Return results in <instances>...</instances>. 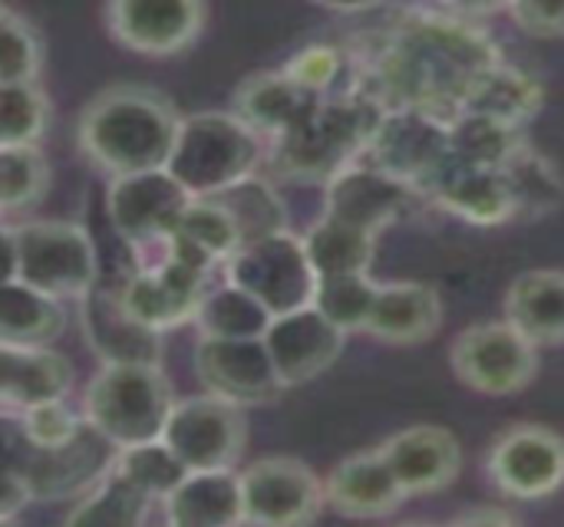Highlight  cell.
I'll return each mask as SVG.
<instances>
[{
    "instance_id": "1",
    "label": "cell",
    "mask_w": 564,
    "mask_h": 527,
    "mask_svg": "<svg viewBox=\"0 0 564 527\" xmlns=\"http://www.w3.org/2000/svg\"><path fill=\"white\" fill-rule=\"evenodd\" d=\"M499 59V43L476 23L413 10L364 50L360 79L350 89L370 96L383 109L413 106L453 119L479 76Z\"/></svg>"
},
{
    "instance_id": "2",
    "label": "cell",
    "mask_w": 564,
    "mask_h": 527,
    "mask_svg": "<svg viewBox=\"0 0 564 527\" xmlns=\"http://www.w3.org/2000/svg\"><path fill=\"white\" fill-rule=\"evenodd\" d=\"M178 109L149 86H109L76 122L79 152L109 175L165 168L178 132Z\"/></svg>"
},
{
    "instance_id": "3",
    "label": "cell",
    "mask_w": 564,
    "mask_h": 527,
    "mask_svg": "<svg viewBox=\"0 0 564 527\" xmlns=\"http://www.w3.org/2000/svg\"><path fill=\"white\" fill-rule=\"evenodd\" d=\"M261 162V135L235 112L182 116L165 168L192 198H215L241 178L254 175Z\"/></svg>"
},
{
    "instance_id": "4",
    "label": "cell",
    "mask_w": 564,
    "mask_h": 527,
    "mask_svg": "<svg viewBox=\"0 0 564 527\" xmlns=\"http://www.w3.org/2000/svg\"><path fill=\"white\" fill-rule=\"evenodd\" d=\"M175 406L162 366L102 363L83 396V419L112 449L162 439L165 419Z\"/></svg>"
},
{
    "instance_id": "5",
    "label": "cell",
    "mask_w": 564,
    "mask_h": 527,
    "mask_svg": "<svg viewBox=\"0 0 564 527\" xmlns=\"http://www.w3.org/2000/svg\"><path fill=\"white\" fill-rule=\"evenodd\" d=\"M7 274L56 297L79 300L99 284L93 238L73 221H30L7 231Z\"/></svg>"
},
{
    "instance_id": "6",
    "label": "cell",
    "mask_w": 564,
    "mask_h": 527,
    "mask_svg": "<svg viewBox=\"0 0 564 527\" xmlns=\"http://www.w3.org/2000/svg\"><path fill=\"white\" fill-rule=\"evenodd\" d=\"M225 284H235L258 297L274 317L311 304L317 274L307 261L304 241L297 234L278 231L254 241H241L221 264Z\"/></svg>"
},
{
    "instance_id": "7",
    "label": "cell",
    "mask_w": 564,
    "mask_h": 527,
    "mask_svg": "<svg viewBox=\"0 0 564 527\" xmlns=\"http://www.w3.org/2000/svg\"><path fill=\"white\" fill-rule=\"evenodd\" d=\"M364 162L380 172L406 182L416 191H426L433 178L446 168L449 155V119L433 116L413 106L383 109L367 149Z\"/></svg>"
},
{
    "instance_id": "8",
    "label": "cell",
    "mask_w": 564,
    "mask_h": 527,
    "mask_svg": "<svg viewBox=\"0 0 564 527\" xmlns=\"http://www.w3.org/2000/svg\"><path fill=\"white\" fill-rule=\"evenodd\" d=\"M453 373L463 386L482 396L522 393L539 373V347L509 320L476 323L453 343Z\"/></svg>"
},
{
    "instance_id": "9",
    "label": "cell",
    "mask_w": 564,
    "mask_h": 527,
    "mask_svg": "<svg viewBox=\"0 0 564 527\" xmlns=\"http://www.w3.org/2000/svg\"><path fill=\"white\" fill-rule=\"evenodd\" d=\"M162 442L188 472L235 469L248 442L245 409L212 393L175 399L162 429Z\"/></svg>"
},
{
    "instance_id": "10",
    "label": "cell",
    "mask_w": 564,
    "mask_h": 527,
    "mask_svg": "<svg viewBox=\"0 0 564 527\" xmlns=\"http://www.w3.org/2000/svg\"><path fill=\"white\" fill-rule=\"evenodd\" d=\"M241 521L264 527L307 525L327 505L324 482L311 465L291 455H271L248 465L241 475Z\"/></svg>"
},
{
    "instance_id": "11",
    "label": "cell",
    "mask_w": 564,
    "mask_h": 527,
    "mask_svg": "<svg viewBox=\"0 0 564 527\" xmlns=\"http://www.w3.org/2000/svg\"><path fill=\"white\" fill-rule=\"evenodd\" d=\"M192 195L169 168L112 175L106 188V215L112 231L132 248L162 241L178 224Z\"/></svg>"
},
{
    "instance_id": "12",
    "label": "cell",
    "mask_w": 564,
    "mask_h": 527,
    "mask_svg": "<svg viewBox=\"0 0 564 527\" xmlns=\"http://www.w3.org/2000/svg\"><path fill=\"white\" fill-rule=\"evenodd\" d=\"M492 485L512 502H542L564 488V439L549 426H512L486 459Z\"/></svg>"
},
{
    "instance_id": "13",
    "label": "cell",
    "mask_w": 564,
    "mask_h": 527,
    "mask_svg": "<svg viewBox=\"0 0 564 527\" xmlns=\"http://www.w3.org/2000/svg\"><path fill=\"white\" fill-rule=\"evenodd\" d=\"M169 238V234H165ZM165 238L155 241L159 261L139 264V271L129 277V284L119 290L122 307L149 330L169 333L182 323L195 320V310L205 297L208 274L185 264L165 248Z\"/></svg>"
},
{
    "instance_id": "14",
    "label": "cell",
    "mask_w": 564,
    "mask_h": 527,
    "mask_svg": "<svg viewBox=\"0 0 564 527\" xmlns=\"http://www.w3.org/2000/svg\"><path fill=\"white\" fill-rule=\"evenodd\" d=\"M106 26L139 56H178L205 26V0H106Z\"/></svg>"
},
{
    "instance_id": "15",
    "label": "cell",
    "mask_w": 564,
    "mask_h": 527,
    "mask_svg": "<svg viewBox=\"0 0 564 527\" xmlns=\"http://www.w3.org/2000/svg\"><path fill=\"white\" fill-rule=\"evenodd\" d=\"M195 376L205 393L235 406H261L284 393V383L268 356L264 340H215L202 337L195 347Z\"/></svg>"
},
{
    "instance_id": "16",
    "label": "cell",
    "mask_w": 564,
    "mask_h": 527,
    "mask_svg": "<svg viewBox=\"0 0 564 527\" xmlns=\"http://www.w3.org/2000/svg\"><path fill=\"white\" fill-rule=\"evenodd\" d=\"M261 340L284 389H291L327 373L340 360L347 333L334 327L314 304H304L297 310L271 317Z\"/></svg>"
},
{
    "instance_id": "17",
    "label": "cell",
    "mask_w": 564,
    "mask_h": 527,
    "mask_svg": "<svg viewBox=\"0 0 564 527\" xmlns=\"http://www.w3.org/2000/svg\"><path fill=\"white\" fill-rule=\"evenodd\" d=\"M324 195V215L340 218L354 228H364L380 238L383 228L410 215V205L416 198V188L406 182L380 172L377 165L354 158L344 168H337L327 182Z\"/></svg>"
},
{
    "instance_id": "18",
    "label": "cell",
    "mask_w": 564,
    "mask_h": 527,
    "mask_svg": "<svg viewBox=\"0 0 564 527\" xmlns=\"http://www.w3.org/2000/svg\"><path fill=\"white\" fill-rule=\"evenodd\" d=\"M380 455L387 459L406 498L449 488L463 469L459 439L443 426H410L390 436L380 446Z\"/></svg>"
},
{
    "instance_id": "19",
    "label": "cell",
    "mask_w": 564,
    "mask_h": 527,
    "mask_svg": "<svg viewBox=\"0 0 564 527\" xmlns=\"http://www.w3.org/2000/svg\"><path fill=\"white\" fill-rule=\"evenodd\" d=\"M116 449L89 426L59 449H30V459L17 465L33 498H76L112 465Z\"/></svg>"
},
{
    "instance_id": "20",
    "label": "cell",
    "mask_w": 564,
    "mask_h": 527,
    "mask_svg": "<svg viewBox=\"0 0 564 527\" xmlns=\"http://www.w3.org/2000/svg\"><path fill=\"white\" fill-rule=\"evenodd\" d=\"M83 330L89 347L102 363H145L162 366V333L142 327L126 307L119 290H102L99 284L79 297Z\"/></svg>"
},
{
    "instance_id": "21",
    "label": "cell",
    "mask_w": 564,
    "mask_h": 527,
    "mask_svg": "<svg viewBox=\"0 0 564 527\" xmlns=\"http://www.w3.org/2000/svg\"><path fill=\"white\" fill-rule=\"evenodd\" d=\"M324 498L344 518L370 521V518L393 515L406 502V492L400 488L380 449H370V452H357L344 459L324 479Z\"/></svg>"
},
{
    "instance_id": "22",
    "label": "cell",
    "mask_w": 564,
    "mask_h": 527,
    "mask_svg": "<svg viewBox=\"0 0 564 527\" xmlns=\"http://www.w3.org/2000/svg\"><path fill=\"white\" fill-rule=\"evenodd\" d=\"M69 386V360L53 347L0 343V416H20L40 403L63 399Z\"/></svg>"
},
{
    "instance_id": "23",
    "label": "cell",
    "mask_w": 564,
    "mask_h": 527,
    "mask_svg": "<svg viewBox=\"0 0 564 527\" xmlns=\"http://www.w3.org/2000/svg\"><path fill=\"white\" fill-rule=\"evenodd\" d=\"M433 195V201L469 221V224H506L516 218L512 208V195L509 185L502 178V168H489V165H466L449 158L446 168L433 178V185L426 188Z\"/></svg>"
},
{
    "instance_id": "24",
    "label": "cell",
    "mask_w": 564,
    "mask_h": 527,
    "mask_svg": "<svg viewBox=\"0 0 564 527\" xmlns=\"http://www.w3.org/2000/svg\"><path fill=\"white\" fill-rule=\"evenodd\" d=\"M440 323H443L440 294L426 284L397 281V284H380L364 333L383 343L416 347L426 343L440 330Z\"/></svg>"
},
{
    "instance_id": "25",
    "label": "cell",
    "mask_w": 564,
    "mask_h": 527,
    "mask_svg": "<svg viewBox=\"0 0 564 527\" xmlns=\"http://www.w3.org/2000/svg\"><path fill=\"white\" fill-rule=\"evenodd\" d=\"M165 521L172 527H231L241 525V482L235 469L185 472L169 492Z\"/></svg>"
},
{
    "instance_id": "26",
    "label": "cell",
    "mask_w": 564,
    "mask_h": 527,
    "mask_svg": "<svg viewBox=\"0 0 564 527\" xmlns=\"http://www.w3.org/2000/svg\"><path fill=\"white\" fill-rule=\"evenodd\" d=\"M321 96L304 92L297 83H291L284 76V69L278 73H254L248 76L238 92H235V116L254 129L258 135L278 139L288 129H294L317 102Z\"/></svg>"
},
{
    "instance_id": "27",
    "label": "cell",
    "mask_w": 564,
    "mask_h": 527,
    "mask_svg": "<svg viewBox=\"0 0 564 527\" xmlns=\"http://www.w3.org/2000/svg\"><path fill=\"white\" fill-rule=\"evenodd\" d=\"M506 320L535 347L564 343V271H525L506 297Z\"/></svg>"
},
{
    "instance_id": "28",
    "label": "cell",
    "mask_w": 564,
    "mask_h": 527,
    "mask_svg": "<svg viewBox=\"0 0 564 527\" xmlns=\"http://www.w3.org/2000/svg\"><path fill=\"white\" fill-rule=\"evenodd\" d=\"M66 330L63 300L17 281L0 277V343L10 347H53Z\"/></svg>"
},
{
    "instance_id": "29",
    "label": "cell",
    "mask_w": 564,
    "mask_h": 527,
    "mask_svg": "<svg viewBox=\"0 0 564 527\" xmlns=\"http://www.w3.org/2000/svg\"><path fill=\"white\" fill-rule=\"evenodd\" d=\"M542 83L519 69V66H509L506 59H499L492 69H486L479 76V83L469 89L463 109L469 112H482V116H492V119H502L509 125H525L539 109H542ZM459 109V112H463Z\"/></svg>"
},
{
    "instance_id": "30",
    "label": "cell",
    "mask_w": 564,
    "mask_h": 527,
    "mask_svg": "<svg viewBox=\"0 0 564 527\" xmlns=\"http://www.w3.org/2000/svg\"><path fill=\"white\" fill-rule=\"evenodd\" d=\"M307 261L317 277H334V274H370L373 254H377V234L354 228L340 218L324 215L307 228L301 238Z\"/></svg>"
},
{
    "instance_id": "31",
    "label": "cell",
    "mask_w": 564,
    "mask_h": 527,
    "mask_svg": "<svg viewBox=\"0 0 564 527\" xmlns=\"http://www.w3.org/2000/svg\"><path fill=\"white\" fill-rule=\"evenodd\" d=\"M502 178L509 185L516 218H542L564 205L562 172L542 152H535L529 142H522L502 162Z\"/></svg>"
},
{
    "instance_id": "32",
    "label": "cell",
    "mask_w": 564,
    "mask_h": 527,
    "mask_svg": "<svg viewBox=\"0 0 564 527\" xmlns=\"http://www.w3.org/2000/svg\"><path fill=\"white\" fill-rule=\"evenodd\" d=\"M155 502L142 495L135 485H129L112 469L96 479L83 495L73 498V508L66 515V525L93 527H139L149 518V508Z\"/></svg>"
},
{
    "instance_id": "33",
    "label": "cell",
    "mask_w": 564,
    "mask_h": 527,
    "mask_svg": "<svg viewBox=\"0 0 564 527\" xmlns=\"http://www.w3.org/2000/svg\"><path fill=\"white\" fill-rule=\"evenodd\" d=\"M271 310L251 297L248 290L225 284L218 290H205L198 310H195V327L202 337H215V340H258L264 337L268 323H271Z\"/></svg>"
},
{
    "instance_id": "34",
    "label": "cell",
    "mask_w": 564,
    "mask_h": 527,
    "mask_svg": "<svg viewBox=\"0 0 564 527\" xmlns=\"http://www.w3.org/2000/svg\"><path fill=\"white\" fill-rule=\"evenodd\" d=\"M519 125H509L502 119L482 116V112H456L449 119V155L466 165H489L502 168V162L522 145Z\"/></svg>"
},
{
    "instance_id": "35",
    "label": "cell",
    "mask_w": 564,
    "mask_h": 527,
    "mask_svg": "<svg viewBox=\"0 0 564 527\" xmlns=\"http://www.w3.org/2000/svg\"><path fill=\"white\" fill-rule=\"evenodd\" d=\"M116 475H122L129 485H135L142 495H149L152 502H165L169 492L185 479V465L178 462V455L162 442V439H149V442H135L126 449H116L112 465Z\"/></svg>"
},
{
    "instance_id": "36",
    "label": "cell",
    "mask_w": 564,
    "mask_h": 527,
    "mask_svg": "<svg viewBox=\"0 0 564 527\" xmlns=\"http://www.w3.org/2000/svg\"><path fill=\"white\" fill-rule=\"evenodd\" d=\"M215 198H218V201L228 208V215L235 218L241 241H254V238H264V234L288 231V211H284L281 195H278L268 182H261V178H254V175L241 178L238 185L225 188V191L215 195Z\"/></svg>"
},
{
    "instance_id": "37",
    "label": "cell",
    "mask_w": 564,
    "mask_h": 527,
    "mask_svg": "<svg viewBox=\"0 0 564 527\" xmlns=\"http://www.w3.org/2000/svg\"><path fill=\"white\" fill-rule=\"evenodd\" d=\"M377 290L380 284H373L370 274H334L317 277L311 304L344 333H364Z\"/></svg>"
},
{
    "instance_id": "38",
    "label": "cell",
    "mask_w": 564,
    "mask_h": 527,
    "mask_svg": "<svg viewBox=\"0 0 564 527\" xmlns=\"http://www.w3.org/2000/svg\"><path fill=\"white\" fill-rule=\"evenodd\" d=\"M50 188V165L36 145H0V211L33 208Z\"/></svg>"
},
{
    "instance_id": "39",
    "label": "cell",
    "mask_w": 564,
    "mask_h": 527,
    "mask_svg": "<svg viewBox=\"0 0 564 527\" xmlns=\"http://www.w3.org/2000/svg\"><path fill=\"white\" fill-rule=\"evenodd\" d=\"M50 122V102L36 83H0V145H36Z\"/></svg>"
},
{
    "instance_id": "40",
    "label": "cell",
    "mask_w": 564,
    "mask_h": 527,
    "mask_svg": "<svg viewBox=\"0 0 564 527\" xmlns=\"http://www.w3.org/2000/svg\"><path fill=\"white\" fill-rule=\"evenodd\" d=\"M43 46L33 26L13 10L0 7V83H36Z\"/></svg>"
},
{
    "instance_id": "41",
    "label": "cell",
    "mask_w": 564,
    "mask_h": 527,
    "mask_svg": "<svg viewBox=\"0 0 564 527\" xmlns=\"http://www.w3.org/2000/svg\"><path fill=\"white\" fill-rule=\"evenodd\" d=\"M17 422H20L26 449H59V446L73 442L86 426V419L66 406V396L20 413Z\"/></svg>"
},
{
    "instance_id": "42",
    "label": "cell",
    "mask_w": 564,
    "mask_h": 527,
    "mask_svg": "<svg viewBox=\"0 0 564 527\" xmlns=\"http://www.w3.org/2000/svg\"><path fill=\"white\" fill-rule=\"evenodd\" d=\"M344 69H347L344 50H337L330 43H311L288 59L284 76L311 96H327L340 83Z\"/></svg>"
},
{
    "instance_id": "43",
    "label": "cell",
    "mask_w": 564,
    "mask_h": 527,
    "mask_svg": "<svg viewBox=\"0 0 564 527\" xmlns=\"http://www.w3.org/2000/svg\"><path fill=\"white\" fill-rule=\"evenodd\" d=\"M509 13L532 36H564V0H512Z\"/></svg>"
},
{
    "instance_id": "44",
    "label": "cell",
    "mask_w": 564,
    "mask_h": 527,
    "mask_svg": "<svg viewBox=\"0 0 564 527\" xmlns=\"http://www.w3.org/2000/svg\"><path fill=\"white\" fill-rule=\"evenodd\" d=\"M453 10H459L463 17H489V13H502L509 10L512 0H446Z\"/></svg>"
},
{
    "instance_id": "45",
    "label": "cell",
    "mask_w": 564,
    "mask_h": 527,
    "mask_svg": "<svg viewBox=\"0 0 564 527\" xmlns=\"http://www.w3.org/2000/svg\"><path fill=\"white\" fill-rule=\"evenodd\" d=\"M311 3L327 7V10H337V13H364V10L380 7L383 0H311Z\"/></svg>"
},
{
    "instance_id": "46",
    "label": "cell",
    "mask_w": 564,
    "mask_h": 527,
    "mask_svg": "<svg viewBox=\"0 0 564 527\" xmlns=\"http://www.w3.org/2000/svg\"><path fill=\"white\" fill-rule=\"evenodd\" d=\"M459 521L463 525H512L516 515H506V512H473V515H463Z\"/></svg>"
},
{
    "instance_id": "47",
    "label": "cell",
    "mask_w": 564,
    "mask_h": 527,
    "mask_svg": "<svg viewBox=\"0 0 564 527\" xmlns=\"http://www.w3.org/2000/svg\"><path fill=\"white\" fill-rule=\"evenodd\" d=\"M0 422H3V416H0ZM3 465H10V462H7V439H3V426H0V469Z\"/></svg>"
}]
</instances>
